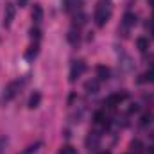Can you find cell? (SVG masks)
I'll return each mask as SVG.
<instances>
[{"label":"cell","mask_w":154,"mask_h":154,"mask_svg":"<svg viewBox=\"0 0 154 154\" xmlns=\"http://www.w3.org/2000/svg\"><path fill=\"white\" fill-rule=\"evenodd\" d=\"M113 13V4L111 0H99L95 5V13H93V22L97 27H104Z\"/></svg>","instance_id":"6da1fadb"},{"label":"cell","mask_w":154,"mask_h":154,"mask_svg":"<svg viewBox=\"0 0 154 154\" xmlns=\"http://www.w3.org/2000/svg\"><path fill=\"white\" fill-rule=\"evenodd\" d=\"M134 25H136V14H133V13H125L124 18H122V25L118 27V32L125 38V36L129 34V31H131Z\"/></svg>","instance_id":"7a4b0ae2"},{"label":"cell","mask_w":154,"mask_h":154,"mask_svg":"<svg viewBox=\"0 0 154 154\" xmlns=\"http://www.w3.org/2000/svg\"><path fill=\"white\" fill-rule=\"evenodd\" d=\"M18 91H20V81H11V82L4 88V91H2V102L13 100V99L18 95Z\"/></svg>","instance_id":"3957f363"},{"label":"cell","mask_w":154,"mask_h":154,"mask_svg":"<svg viewBox=\"0 0 154 154\" xmlns=\"http://www.w3.org/2000/svg\"><path fill=\"white\" fill-rule=\"evenodd\" d=\"M86 72V63L82 61V59H77L72 63V66H70V82H75L79 77L82 75Z\"/></svg>","instance_id":"277c9868"},{"label":"cell","mask_w":154,"mask_h":154,"mask_svg":"<svg viewBox=\"0 0 154 154\" xmlns=\"http://www.w3.org/2000/svg\"><path fill=\"white\" fill-rule=\"evenodd\" d=\"M14 16H16V5L14 4H5V9H4V25L5 27H9L11 23H13V20H14Z\"/></svg>","instance_id":"5b68a950"},{"label":"cell","mask_w":154,"mask_h":154,"mask_svg":"<svg viewBox=\"0 0 154 154\" xmlns=\"http://www.w3.org/2000/svg\"><path fill=\"white\" fill-rule=\"evenodd\" d=\"M99 143H100V134L95 133V131H90V134L86 138V147L90 151H97L99 149Z\"/></svg>","instance_id":"8992f818"},{"label":"cell","mask_w":154,"mask_h":154,"mask_svg":"<svg viewBox=\"0 0 154 154\" xmlns=\"http://www.w3.org/2000/svg\"><path fill=\"white\" fill-rule=\"evenodd\" d=\"M125 97H127L125 93H113V95H109V97L106 99L104 104H106L108 108H115V106H118L122 100H125Z\"/></svg>","instance_id":"52a82bcc"},{"label":"cell","mask_w":154,"mask_h":154,"mask_svg":"<svg viewBox=\"0 0 154 154\" xmlns=\"http://www.w3.org/2000/svg\"><path fill=\"white\" fill-rule=\"evenodd\" d=\"M38 54H39V43L32 41V43L29 45V48L25 50V59H27V61H32V59H36Z\"/></svg>","instance_id":"ba28073f"},{"label":"cell","mask_w":154,"mask_h":154,"mask_svg":"<svg viewBox=\"0 0 154 154\" xmlns=\"http://www.w3.org/2000/svg\"><path fill=\"white\" fill-rule=\"evenodd\" d=\"M95 72H97V79L99 81H108L109 79V68L108 66H104V65H99L97 68H95Z\"/></svg>","instance_id":"9c48e42d"},{"label":"cell","mask_w":154,"mask_h":154,"mask_svg":"<svg viewBox=\"0 0 154 154\" xmlns=\"http://www.w3.org/2000/svg\"><path fill=\"white\" fill-rule=\"evenodd\" d=\"M99 88H100V82H99V79L86 81V84H84V90H86L88 93H97V91H99Z\"/></svg>","instance_id":"30bf717a"},{"label":"cell","mask_w":154,"mask_h":154,"mask_svg":"<svg viewBox=\"0 0 154 154\" xmlns=\"http://www.w3.org/2000/svg\"><path fill=\"white\" fill-rule=\"evenodd\" d=\"M39 102H41V93L36 90V91L29 97V104H27V106H29L31 109H34V108H38L39 106Z\"/></svg>","instance_id":"8fae6325"},{"label":"cell","mask_w":154,"mask_h":154,"mask_svg":"<svg viewBox=\"0 0 154 154\" xmlns=\"http://www.w3.org/2000/svg\"><path fill=\"white\" fill-rule=\"evenodd\" d=\"M32 20H34V23H39L43 20V9H41V5H38V4L32 9Z\"/></svg>","instance_id":"7c38bea8"},{"label":"cell","mask_w":154,"mask_h":154,"mask_svg":"<svg viewBox=\"0 0 154 154\" xmlns=\"http://www.w3.org/2000/svg\"><path fill=\"white\" fill-rule=\"evenodd\" d=\"M136 47H138L140 52H145V50L149 48V39L147 38H138L136 39Z\"/></svg>","instance_id":"4fadbf2b"},{"label":"cell","mask_w":154,"mask_h":154,"mask_svg":"<svg viewBox=\"0 0 154 154\" xmlns=\"http://www.w3.org/2000/svg\"><path fill=\"white\" fill-rule=\"evenodd\" d=\"M41 147V142H36V143H32V145H29L25 151H22V154H36L38 152V149Z\"/></svg>","instance_id":"5bb4252c"},{"label":"cell","mask_w":154,"mask_h":154,"mask_svg":"<svg viewBox=\"0 0 154 154\" xmlns=\"http://www.w3.org/2000/svg\"><path fill=\"white\" fill-rule=\"evenodd\" d=\"M31 38H32V41L39 43V38H41V31H39L38 27H32V29H31Z\"/></svg>","instance_id":"9a60e30c"},{"label":"cell","mask_w":154,"mask_h":154,"mask_svg":"<svg viewBox=\"0 0 154 154\" xmlns=\"http://www.w3.org/2000/svg\"><path fill=\"white\" fill-rule=\"evenodd\" d=\"M68 41H70V43H74V45H77V43H79V31H70V32H68Z\"/></svg>","instance_id":"2e32d148"},{"label":"cell","mask_w":154,"mask_h":154,"mask_svg":"<svg viewBox=\"0 0 154 154\" xmlns=\"http://www.w3.org/2000/svg\"><path fill=\"white\" fill-rule=\"evenodd\" d=\"M59 154H77V149L72 145H65V147H61Z\"/></svg>","instance_id":"e0dca14e"},{"label":"cell","mask_w":154,"mask_h":154,"mask_svg":"<svg viewBox=\"0 0 154 154\" xmlns=\"http://www.w3.org/2000/svg\"><path fill=\"white\" fill-rule=\"evenodd\" d=\"M104 120H106V116H104L102 111H97L95 116H93V122H95V124H100V122H104Z\"/></svg>","instance_id":"ac0fdd59"},{"label":"cell","mask_w":154,"mask_h":154,"mask_svg":"<svg viewBox=\"0 0 154 154\" xmlns=\"http://www.w3.org/2000/svg\"><path fill=\"white\" fill-rule=\"evenodd\" d=\"M5 145H7V138L2 136L0 138V154H5Z\"/></svg>","instance_id":"d6986e66"},{"label":"cell","mask_w":154,"mask_h":154,"mask_svg":"<svg viewBox=\"0 0 154 154\" xmlns=\"http://www.w3.org/2000/svg\"><path fill=\"white\" fill-rule=\"evenodd\" d=\"M131 147H133V151H134V152H142V143H140L138 140H136V142H133V145H131Z\"/></svg>","instance_id":"ffe728a7"},{"label":"cell","mask_w":154,"mask_h":154,"mask_svg":"<svg viewBox=\"0 0 154 154\" xmlns=\"http://www.w3.org/2000/svg\"><path fill=\"white\" fill-rule=\"evenodd\" d=\"M29 4V0H16V5H20V7H25Z\"/></svg>","instance_id":"44dd1931"}]
</instances>
